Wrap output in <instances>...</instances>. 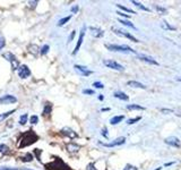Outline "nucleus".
I'll use <instances>...</instances> for the list:
<instances>
[{
  "instance_id": "obj_1",
  "label": "nucleus",
  "mask_w": 181,
  "mask_h": 170,
  "mask_svg": "<svg viewBox=\"0 0 181 170\" xmlns=\"http://www.w3.org/2000/svg\"><path fill=\"white\" fill-rule=\"evenodd\" d=\"M39 139V136L36 135V133L33 129L30 130H26L25 133H23L19 137V142H18V148L19 149H24L26 146H30V145L34 144L36 141Z\"/></svg>"
},
{
  "instance_id": "obj_2",
  "label": "nucleus",
  "mask_w": 181,
  "mask_h": 170,
  "mask_svg": "<svg viewBox=\"0 0 181 170\" xmlns=\"http://www.w3.org/2000/svg\"><path fill=\"white\" fill-rule=\"evenodd\" d=\"M47 170H72L70 167L66 165V162H63V160L61 158H54L51 162H49L44 166Z\"/></svg>"
},
{
  "instance_id": "obj_3",
  "label": "nucleus",
  "mask_w": 181,
  "mask_h": 170,
  "mask_svg": "<svg viewBox=\"0 0 181 170\" xmlns=\"http://www.w3.org/2000/svg\"><path fill=\"white\" fill-rule=\"evenodd\" d=\"M105 48L110 50V51H115V52H122V53H136L134 49H131L129 46L127 44H111V43H107Z\"/></svg>"
},
{
  "instance_id": "obj_4",
  "label": "nucleus",
  "mask_w": 181,
  "mask_h": 170,
  "mask_svg": "<svg viewBox=\"0 0 181 170\" xmlns=\"http://www.w3.org/2000/svg\"><path fill=\"white\" fill-rule=\"evenodd\" d=\"M5 59H7L8 61L11 64V68H13V70H17L19 66H21V64H19V60L16 58V56L14 53H11V52H6L2 55Z\"/></svg>"
},
{
  "instance_id": "obj_5",
  "label": "nucleus",
  "mask_w": 181,
  "mask_h": 170,
  "mask_svg": "<svg viewBox=\"0 0 181 170\" xmlns=\"http://www.w3.org/2000/svg\"><path fill=\"white\" fill-rule=\"evenodd\" d=\"M112 30V32L113 33H115L117 35H119V36H124V37H127V39H129L130 41H133V42H136V43H138V39L137 37H135L133 34H130L129 32H127V31H122V30H119V28H115V27H112L111 28Z\"/></svg>"
},
{
  "instance_id": "obj_6",
  "label": "nucleus",
  "mask_w": 181,
  "mask_h": 170,
  "mask_svg": "<svg viewBox=\"0 0 181 170\" xmlns=\"http://www.w3.org/2000/svg\"><path fill=\"white\" fill-rule=\"evenodd\" d=\"M103 64L108 68H111V69H114V70H118V72H124V67L122 65H120L119 62L114 61V60H111V59H105V60H103Z\"/></svg>"
},
{
  "instance_id": "obj_7",
  "label": "nucleus",
  "mask_w": 181,
  "mask_h": 170,
  "mask_svg": "<svg viewBox=\"0 0 181 170\" xmlns=\"http://www.w3.org/2000/svg\"><path fill=\"white\" fill-rule=\"evenodd\" d=\"M101 145H103L105 148H114V146H120V145H122L126 143V139H124V136H121V137H118V139H115L114 141H112L111 143H103V142H98Z\"/></svg>"
},
{
  "instance_id": "obj_8",
  "label": "nucleus",
  "mask_w": 181,
  "mask_h": 170,
  "mask_svg": "<svg viewBox=\"0 0 181 170\" xmlns=\"http://www.w3.org/2000/svg\"><path fill=\"white\" fill-rule=\"evenodd\" d=\"M17 74H18V76L21 78L25 79V78L31 76V70H30V68L27 67L26 65H21L19 68L17 69Z\"/></svg>"
},
{
  "instance_id": "obj_9",
  "label": "nucleus",
  "mask_w": 181,
  "mask_h": 170,
  "mask_svg": "<svg viewBox=\"0 0 181 170\" xmlns=\"http://www.w3.org/2000/svg\"><path fill=\"white\" fill-rule=\"evenodd\" d=\"M74 68L76 69V72L78 74H80L82 76H85V77H87L89 75H92L93 74V70H89L87 67H85V66H80V65H75Z\"/></svg>"
},
{
  "instance_id": "obj_10",
  "label": "nucleus",
  "mask_w": 181,
  "mask_h": 170,
  "mask_svg": "<svg viewBox=\"0 0 181 170\" xmlns=\"http://www.w3.org/2000/svg\"><path fill=\"white\" fill-rule=\"evenodd\" d=\"M16 102H17V98H15L14 95H10V94H6L0 98V104H10V103Z\"/></svg>"
},
{
  "instance_id": "obj_11",
  "label": "nucleus",
  "mask_w": 181,
  "mask_h": 170,
  "mask_svg": "<svg viewBox=\"0 0 181 170\" xmlns=\"http://www.w3.org/2000/svg\"><path fill=\"white\" fill-rule=\"evenodd\" d=\"M85 26H83V28H82V31H80V34H79V37H78V41H77V44L75 46V49H74V51H72V55L75 56L78 51H79V49H80V46H82V43H83V40H84V36H85Z\"/></svg>"
},
{
  "instance_id": "obj_12",
  "label": "nucleus",
  "mask_w": 181,
  "mask_h": 170,
  "mask_svg": "<svg viewBox=\"0 0 181 170\" xmlns=\"http://www.w3.org/2000/svg\"><path fill=\"white\" fill-rule=\"evenodd\" d=\"M164 142H165V144L173 146V148H179L180 146V139L176 136H169V137H166Z\"/></svg>"
},
{
  "instance_id": "obj_13",
  "label": "nucleus",
  "mask_w": 181,
  "mask_h": 170,
  "mask_svg": "<svg viewBox=\"0 0 181 170\" xmlns=\"http://www.w3.org/2000/svg\"><path fill=\"white\" fill-rule=\"evenodd\" d=\"M89 33L93 37H96V39H100L104 35L103 30H101L100 27H95V26H91L89 27Z\"/></svg>"
},
{
  "instance_id": "obj_14",
  "label": "nucleus",
  "mask_w": 181,
  "mask_h": 170,
  "mask_svg": "<svg viewBox=\"0 0 181 170\" xmlns=\"http://www.w3.org/2000/svg\"><path fill=\"white\" fill-rule=\"evenodd\" d=\"M60 133L62 135H65V136H68L69 139H76L78 137V134L75 132V130H72V128H69V127H63V128L60 130Z\"/></svg>"
},
{
  "instance_id": "obj_15",
  "label": "nucleus",
  "mask_w": 181,
  "mask_h": 170,
  "mask_svg": "<svg viewBox=\"0 0 181 170\" xmlns=\"http://www.w3.org/2000/svg\"><path fill=\"white\" fill-rule=\"evenodd\" d=\"M137 57H138V59L142 60V61H145V62H147V64H150V65H156V66L159 65V62L156 61L153 57L146 56V55H137Z\"/></svg>"
},
{
  "instance_id": "obj_16",
  "label": "nucleus",
  "mask_w": 181,
  "mask_h": 170,
  "mask_svg": "<svg viewBox=\"0 0 181 170\" xmlns=\"http://www.w3.org/2000/svg\"><path fill=\"white\" fill-rule=\"evenodd\" d=\"M127 85L130 86V88H143L145 90L146 86H145L144 84H142V83L137 82V81H129V82L127 83Z\"/></svg>"
},
{
  "instance_id": "obj_17",
  "label": "nucleus",
  "mask_w": 181,
  "mask_h": 170,
  "mask_svg": "<svg viewBox=\"0 0 181 170\" xmlns=\"http://www.w3.org/2000/svg\"><path fill=\"white\" fill-rule=\"evenodd\" d=\"M113 97L117 99H120V100H124V101H128V100H129V97H128L126 93L119 92V91H118V92H114Z\"/></svg>"
},
{
  "instance_id": "obj_18",
  "label": "nucleus",
  "mask_w": 181,
  "mask_h": 170,
  "mask_svg": "<svg viewBox=\"0 0 181 170\" xmlns=\"http://www.w3.org/2000/svg\"><path fill=\"white\" fill-rule=\"evenodd\" d=\"M66 148H67L68 152H77L78 150L80 149V146L77 144H75V143H69V144L66 145Z\"/></svg>"
},
{
  "instance_id": "obj_19",
  "label": "nucleus",
  "mask_w": 181,
  "mask_h": 170,
  "mask_svg": "<svg viewBox=\"0 0 181 170\" xmlns=\"http://www.w3.org/2000/svg\"><path fill=\"white\" fill-rule=\"evenodd\" d=\"M124 116H114V117H112V118L110 119V124L111 125H117L119 124V123H121L122 120H124Z\"/></svg>"
},
{
  "instance_id": "obj_20",
  "label": "nucleus",
  "mask_w": 181,
  "mask_h": 170,
  "mask_svg": "<svg viewBox=\"0 0 181 170\" xmlns=\"http://www.w3.org/2000/svg\"><path fill=\"white\" fill-rule=\"evenodd\" d=\"M52 111V104L50 102H47L44 104V109H43V116H49Z\"/></svg>"
},
{
  "instance_id": "obj_21",
  "label": "nucleus",
  "mask_w": 181,
  "mask_h": 170,
  "mask_svg": "<svg viewBox=\"0 0 181 170\" xmlns=\"http://www.w3.org/2000/svg\"><path fill=\"white\" fill-rule=\"evenodd\" d=\"M131 4H133V5H135L136 7H138V8H139V9H142V10H144V11H150V8H147L146 6H144L143 4L138 2V1H136V0H131Z\"/></svg>"
},
{
  "instance_id": "obj_22",
  "label": "nucleus",
  "mask_w": 181,
  "mask_h": 170,
  "mask_svg": "<svg viewBox=\"0 0 181 170\" xmlns=\"http://www.w3.org/2000/svg\"><path fill=\"white\" fill-rule=\"evenodd\" d=\"M154 8H155V10L161 14V15H166L168 14V9L164 8V7H162V6H159V5H154Z\"/></svg>"
},
{
  "instance_id": "obj_23",
  "label": "nucleus",
  "mask_w": 181,
  "mask_h": 170,
  "mask_svg": "<svg viewBox=\"0 0 181 170\" xmlns=\"http://www.w3.org/2000/svg\"><path fill=\"white\" fill-rule=\"evenodd\" d=\"M33 159H34V157H33V154L30 153V152H27L24 157H22L21 158V160L23 162H31V161H33Z\"/></svg>"
},
{
  "instance_id": "obj_24",
  "label": "nucleus",
  "mask_w": 181,
  "mask_h": 170,
  "mask_svg": "<svg viewBox=\"0 0 181 170\" xmlns=\"http://www.w3.org/2000/svg\"><path fill=\"white\" fill-rule=\"evenodd\" d=\"M119 22L122 24L124 26H127V27H130V28H133V30H137L136 27H135V25L131 23V22L129 21H126V19H119Z\"/></svg>"
},
{
  "instance_id": "obj_25",
  "label": "nucleus",
  "mask_w": 181,
  "mask_h": 170,
  "mask_svg": "<svg viewBox=\"0 0 181 170\" xmlns=\"http://www.w3.org/2000/svg\"><path fill=\"white\" fill-rule=\"evenodd\" d=\"M127 109L128 110H145V107H142L139 104H128Z\"/></svg>"
},
{
  "instance_id": "obj_26",
  "label": "nucleus",
  "mask_w": 181,
  "mask_h": 170,
  "mask_svg": "<svg viewBox=\"0 0 181 170\" xmlns=\"http://www.w3.org/2000/svg\"><path fill=\"white\" fill-rule=\"evenodd\" d=\"M16 111V109H14V110H10V111H7V112L5 113H0V121L1 120H4V119H6L7 117H9L10 115H13V113Z\"/></svg>"
},
{
  "instance_id": "obj_27",
  "label": "nucleus",
  "mask_w": 181,
  "mask_h": 170,
  "mask_svg": "<svg viewBox=\"0 0 181 170\" xmlns=\"http://www.w3.org/2000/svg\"><path fill=\"white\" fill-rule=\"evenodd\" d=\"M27 119H28V115H27V113H24V115H22L21 117H19V125L24 126V125L27 123Z\"/></svg>"
},
{
  "instance_id": "obj_28",
  "label": "nucleus",
  "mask_w": 181,
  "mask_h": 170,
  "mask_svg": "<svg viewBox=\"0 0 181 170\" xmlns=\"http://www.w3.org/2000/svg\"><path fill=\"white\" fill-rule=\"evenodd\" d=\"M70 18H72V16H67V17H63V18H61V19H59V22H58V26H62L65 25L66 23H68V22L70 21Z\"/></svg>"
},
{
  "instance_id": "obj_29",
  "label": "nucleus",
  "mask_w": 181,
  "mask_h": 170,
  "mask_svg": "<svg viewBox=\"0 0 181 170\" xmlns=\"http://www.w3.org/2000/svg\"><path fill=\"white\" fill-rule=\"evenodd\" d=\"M161 26H162V28H164V30H171V31H174V30H176L173 26H171L170 24H168L165 21H163L161 23Z\"/></svg>"
},
{
  "instance_id": "obj_30",
  "label": "nucleus",
  "mask_w": 181,
  "mask_h": 170,
  "mask_svg": "<svg viewBox=\"0 0 181 170\" xmlns=\"http://www.w3.org/2000/svg\"><path fill=\"white\" fill-rule=\"evenodd\" d=\"M117 7H118L119 9H121L122 11H127V13H130V14H136V11H134L133 9H129V8H127V7H124V6L122 5H120V4H118Z\"/></svg>"
},
{
  "instance_id": "obj_31",
  "label": "nucleus",
  "mask_w": 181,
  "mask_h": 170,
  "mask_svg": "<svg viewBox=\"0 0 181 170\" xmlns=\"http://www.w3.org/2000/svg\"><path fill=\"white\" fill-rule=\"evenodd\" d=\"M0 152L1 153H8L9 152V148L6 144H0Z\"/></svg>"
},
{
  "instance_id": "obj_32",
  "label": "nucleus",
  "mask_w": 181,
  "mask_h": 170,
  "mask_svg": "<svg viewBox=\"0 0 181 170\" xmlns=\"http://www.w3.org/2000/svg\"><path fill=\"white\" fill-rule=\"evenodd\" d=\"M49 49H50V46H48V44H45V46H43L41 48V51H40V53H41L42 56H44V55H47V53H48Z\"/></svg>"
},
{
  "instance_id": "obj_33",
  "label": "nucleus",
  "mask_w": 181,
  "mask_h": 170,
  "mask_svg": "<svg viewBox=\"0 0 181 170\" xmlns=\"http://www.w3.org/2000/svg\"><path fill=\"white\" fill-rule=\"evenodd\" d=\"M30 123H31V124H37V123H39V117H37L36 115L31 116V117H30Z\"/></svg>"
},
{
  "instance_id": "obj_34",
  "label": "nucleus",
  "mask_w": 181,
  "mask_h": 170,
  "mask_svg": "<svg viewBox=\"0 0 181 170\" xmlns=\"http://www.w3.org/2000/svg\"><path fill=\"white\" fill-rule=\"evenodd\" d=\"M140 119H142V117H136V118L128 119V120H127V124H128V125H133V124H135L136 121H139Z\"/></svg>"
},
{
  "instance_id": "obj_35",
  "label": "nucleus",
  "mask_w": 181,
  "mask_h": 170,
  "mask_svg": "<svg viewBox=\"0 0 181 170\" xmlns=\"http://www.w3.org/2000/svg\"><path fill=\"white\" fill-rule=\"evenodd\" d=\"M37 4H39V1H37V0H34V1H28V7H30L31 9H34Z\"/></svg>"
},
{
  "instance_id": "obj_36",
  "label": "nucleus",
  "mask_w": 181,
  "mask_h": 170,
  "mask_svg": "<svg viewBox=\"0 0 181 170\" xmlns=\"http://www.w3.org/2000/svg\"><path fill=\"white\" fill-rule=\"evenodd\" d=\"M6 44V41H5V37L4 36L0 35V50H2V48L5 46Z\"/></svg>"
},
{
  "instance_id": "obj_37",
  "label": "nucleus",
  "mask_w": 181,
  "mask_h": 170,
  "mask_svg": "<svg viewBox=\"0 0 181 170\" xmlns=\"http://www.w3.org/2000/svg\"><path fill=\"white\" fill-rule=\"evenodd\" d=\"M93 86L94 88H104V85L101 82H94Z\"/></svg>"
},
{
  "instance_id": "obj_38",
  "label": "nucleus",
  "mask_w": 181,
  "mask_h": 170,
  "mask_svg": "<svg viewBox=\"0 0 181 170\" xmlns=\"http://www.w3.org/2000/svg\"><path fill=\"white\" fill-rule=\"evenodd\" d=\"M101 134H102V136H104L105 139H109V134H108V129H107V127H104V128L101 130Z\"/></svg>"
},
{
  "instance_id": "obj_39",
  "label": "nucleus",
  "mask_w": 181,
  "mask_h": 170,
  "mask_svg": "<svg viewBox=\"0 0 181 170\" xmlns=\"http://www.w3.org/2000/svg\"><path fill=\"white\" fill-rule=\"evenodd\" d=\"M124 170H137V168L135 167V166H133V165H126V167L124 168Z\"/></svg>"
},
{
  "instance_id": "obj_40",
  "label": "nucleus",
  "mask_w": 181,
  "mask_h": 170,
  "mask_svg": "<svg viewBox=\"0 0 181 170\" xmlns=\"http://www.w3.org/2000/svg\"><path fill=\"white\" fill-rule=\"evenodd\" d=\"M161 112L168 115V113H172V112H173V110H172V109H161Z\"/></svg>"
},
{
  "instance_id": "obj_41",
  "label": "nucleus",
  "mask_w": 181,
  "mask_h": 170,
  "mask_svg": "<svg viewBox=\"0 0 181 170\" xmlns=\"http://www.w3.org/2000/svg\"><path fill=\"white\" fill-rule=\"evenodd\" d=\"M75 35H76V31H72V33H70V36H69V39H68V42H69V43H70V42L74 40Z\"/></svg>"
},
{
  "instance_id": "obj_42",
  "label": "nucleus",
  "mask_w": 181,
  "mask_h": 170,
  "mask_svg": "<svg viewBox=\"0 0 181 170\" xmlns=\"http://www.w3.org/2000/svg\"><path fill=\"white\" fill-rule=\"evenodd\" d=\"M86 170H96V168H95L94 163H88L87 167H86Z\"/></svg>"
},
{
  "instance_id": "obj_43",
  "label": "nucleus",
  "mask_w": 181,
  "mask_h": 170,
  "mask_svg": "<svg viewBox=\"0 0 181 170\" xmlns=\"http://www.w3.org/2000/svg\"><path fill=\"white\" fill-rule=\"evenodd\" d=\"M83 93H84V94H89V95H93L94 91H93V90H87V88H86V90H83Z\"/></svg>"
},
{
  "instance_id": "obj_44",
  "label": "nucleus",
  "mask_w": 181,
  "mask_h": 170,
  "mask_svg": "<svg viewBox=\"0 0 181 170\" xmlns=\"http://www.w3.org/2000/svg\"><path fill=\"white\" fill-rule=\"evenodd\" d=\"M78 9H79V7H78V5L74 6V7H72V13H74V14H76L78 11Z\"/></svg>"
},
{
  "instance_id": "obj_45",
  "label": "nucleus",
  "mask_w": 181,
  "mask_h": 170,
  "mask_svg": "<svg viewBox=\"0 0 181 170\" xmlns=\"http://www.w3.org/2000/svg\"><path fill=\"white\" fill-rule=\"evenodd\" d=\"M117 14L120 16H124V17H126V18H129V15H127V14H124L122 11H117Z\"/></svg>"
},
{
  "instance_id": "obj_46",
  "label": "nucleus",
  "mask_w": 181,
  "mask_h": 170,
  "mask_svg": "<svg viewBox=\"0 0 181 170\" xmlns=\"http://www.w3.org/2000/svg\"><path fill=\"white\" fill-rule=\"evenodd\" d=\"M176 115H177V116H179V117H181V107H180V108H178V110H177V111H176Z\"/></svg>"
},
{
  "instance_id": "obj_47",
  "label": "nucleus",
  "mask_w": 181,
  "mask_h": 170,
  "mask_svg": "<svg viewBox=\"0 0 181 170\" xmlns=\"http://www.w3.org/2000/svg\"><path fill=\"white\" fill-rule=\"evenodd\" d=\"M103 99H104V97L102 95V94H100V95H98V100H100V101H103Z\"/></svg>"
},
{
  "instance_id": "obj_48",
  "label": "nucleus",
  "mask_w": 181,
  "mask_h": 170,
  "mask_svg": "<svg viewBox=\"0 0 181 170\" xmlns=\"http://www.w3.org/2000/svg\"><path fill=\"white\" fill-rule=\"evenodd\" d=\"M172 165H173V162H168V163H165L164 166H165V167H169V166H172Z\"/></svg>"
},
{
  "instance_id": "obj_49",
  "label": "nucleus",
  "mask_w": 181,
  "mask_h": 170,
  "mask_svg": "<svg viewBox=\"0 0 181 170\" xmlns=\"http://www.w3.org/2000/svg\"><path fill=\"white\" fill-rule=\"evenodd\" d=\"M109 110H110L109 108H103V109H102V111H109Z\"/></svg>"
},
{
  "instance_id": "obj_50",
  "label": "nucleus",
  "mask_w": 181,
  "mask_h": 170,
  "mask_svg": "<svg viewBox=\"0 0 181 170\" xmlns=\"http://www.w3.org/2000/svg\"><path fill=\"white\" fill-rule=\"evenodd\" d=\"M177 81H179V82H181V77H178V78H177Z\"/></svg>"
},
{
  "instance_id": "obj_51",
  "label": "nucleus",
  "mask_w": 181,
  "mask_h": 170,
  "mask_svg": "<svg viewBox=\"0 0 181 170\" xmlns=\"http://www.w3.org/2000/svg\"><path fill=\"white\" fill-rule=\"evenodd\" d=\"M161 169H162V168H161V167H159V168H156L155 170H161Z\"/></svg>"
},
{
  "instance_id": "obj_52",
  "label": "nucleus",
  "mask_w": 181,
  "mask_h": 170,
  "mask_svg": "<svg viewBox=\"0 0 181 170\" xmlns=\"http://www.w3.org/2000/svg\"><path fill=\"white\" fill-rule=\"evenodd\" d=\"M26 170H32V169H26Z\"/></svg>"
}]
</instances>
